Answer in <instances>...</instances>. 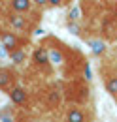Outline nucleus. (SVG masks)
Masks as SVG:
<instances>
[{"label":"nucleus","mask_w":117,"mask_h":122,"mask_svg":"<svg viewBox=\"0 0 117 122\" xmlns=\"http://www.w3.org/2000/svg\"><path fill=\"white\" fill-rule=\"evenodd\" d=\"M40 21H42L40 15H23V13H15L12 10H8L6 6L0 8V23L6 28L17 32V34H23L27 38L36 30Z\"/></svg>","instance_id":"1"},{"label":"nucleus","mask_w":117,"mask_h":122,"mask_svg":"<svg viewBox=\"0 0 117 122\" xmlns=\"http://www.w3.org/2000/svg\"><path fill=\"white\" fill-rule=\"evenodd\" d=\"M62 96H64V103H79V105H93V94L89 88V83L79 77V79H66L62 83Z\"/></svg>","instance_id":"2"},{"label":"nucleus","mask_w":117,"mask_h":122,"mask_svg":"<svg viewBox=\"0 0 117 122\" xmlns=\"http://www.w3.org/2000/svg\"><path fill=\"white\" fill-rule=\"evenodd\" d=\"M93 120H94L93 105L62 103L53 113V122H93Z\"/></svg>","instance_id":"3"},{"label":"nucleus","mask_w":117,"mask_h":122,"mask_svg":"<svg viewBox=\"0 0 117 122\" xmlns=\"http://www.w3.org/2000/svg\"><path fill=\"white\" fill-rule=\"evenodd\" d=\"M0 45L4 47V51L8 55H12V53H17L21 49H29L30 40L23 34H17V32L6 28V26H0Z\"/></svg>","instance_id":"4"},{"label":"nucleus","mask_w":117,"mask_h":122,"mask_svg":"<svg viewBox=\"0 0 117 122\" xmlns=\"http://www.w3.org/2000/svg\"><path fill=\"white\" fill-rule=\"evenodd\" d=\"M19 85V73L12 66H0V92H10Z\"/></svg>","instance_id":"5"},{"label":"nucleus","mask_w":117,"mask_h":122,"mask_svg":"<svg viewBox=\"0 0 117 122\" xmlns=\"http://www.w3.org/2000/svg\"><path fill=\"white\" fill-rule=\"evenodd\" d=\"M4 6L8 10H12L15 13H23V15H42V11L36 10V6L32 4V0H4Z\"/></svg>","instance_id":"6"},{"label":"nucleus","mask_w":117,"mask_h":122,"mask_svg":"<svg viewBox=\"0 0 117 122\" xmlns=\"http://www.w3.org/2000/svg\"><path fill=\"white\" fill-rule=\"evenodd\" d=\"M102 81H104V86H106L108 94L117 102V71L102 68Z\"/></svg>","instance_id":"7"},{"label":"nucleus","mask_w":117,"mask_h":122,"mask_svg":"<svg viewBox=\"0 0 117 122\" xmlns=\"http://www.w3.org/2000/svg\"><path fill=\"white\" fill-rule=\"evenodd\" d=\"M8 56H10V62H12V68H13V66H23L25 62H29V60H30L29 49H21V51L12 53V55H8Z\"/></svg>","instance_id":"8"},{"label":"nucleus","mask_w":117,"mask_h":122,"mask_svg":"<svg viewBox=\"0 0 117 122\" xmlns=\"http://www.w3.org/2000/svg\"><path fill=\"white\" fill-rule=\"evenodd\" d=\"M32 4L36 6L38 11H47V10H51V2H49V0H32Z\"/></svg>","instance_id":"9"},{"label":"nucleus","mask_w":117,"mask_h":122,"mask_svg":"<svg viewBox=\"0 0 117 122\" xmlns=\"http://www.w3.org/2000/svg\"><path fill=\"white\" fill-rule=\"evenodd\" d=\"M51 2V10L53 8H64V6H68L72 0H49Z\"/></svg>","instance_id":"10"},{"label":"nucleus","mask_w":117,"mask_h":122,"mask_svg":"<svg viewBox=\"0 0 117 122\" xmlns=\"http://www.w3.org/2000/svg\"><path fill=\"white\" fill-rule=\"evenodd\" d=\"M2 2H4V0H2Z\"/></svg>","instance_id":"11"}]
</instances>
